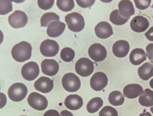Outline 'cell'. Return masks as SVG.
I'll return each instance as SVG.
<instances>
[{
    "instance_id": "obj_40",
    "label": "cell",
    "mask_w": 153,
    "mask_h": 116,
    "mask_svg": "<svg viewBox=\"0 0 153 116\" xmlns=\"http://www.w3.org/2000/svg\"><path fill=\"white\" fill-rule=\"evenodd\" d=\"M149 84L150 86L153 89V78L150 81Z\"/></svg>"
},
{
    "instance_id": "obj_4",
    "label": "cell",
    "mask_w": 153,
    "mask_h": 116,
    "mask_svg": "<svg viewBox=\"0 0 153 116\" xmlns=\"http://www.w3.org/2000/svg\"><path fill=\"white\" fill-rule=\"evenodd\" d=\"M62 84L65 89L69 92H75L78 91L81 86V81L78 76L74 73L65 74L63 77Z\"/></svg>"
},
{
    "instance_id": "obj_39",
    "label": "cell",
    "mask_w": 153,
    "mask_h": 116,
    "mask_svg": "<svg viewBox=\"0 0 153 116\" xmlns=\"http://www.w3.org/2000/svg\"><path fill=\"white\" fill-rule=\"evenodd\" d=\"M139 116H153L152 115L151 113L149 112H144L143 113H142V114H140V115Z\"/></svg>"
},
{
    "instance_id": "obj_27",
    "label": "cell",
    "mask_w": 153,
    "mask_h": 116,
    "mask_svg": "<svg viewBox=\"0 0 153 116\" xmlns=\"http://www.w3.org/2000/svg\"><path fill=\"white\" fill-rule=\"evenodd\" d=\"M60 17L58 15L53 12H48L45 13L41 18L40 20L41 26L47 27L50 23L53 20L59 21Z\"/></svg>"
},
{
    "instance_id": "obj_15",
    "label": "cell",
    "mask_w": 153,
    "mask_h": 116,
    "mask_svg": "<svg viewBox=\"0 0 153 116\" xmlns=\"http://www.w3.org/2000/svg\"><path fill=\"white\" fill-rule=\"evenodd\" d=\"M34 87L35 89L43 93L51 92L54 87L53 81L49 78L42 76L35 82Z\"/></svg>"
},
{
    "instance_id": "obj_17",
    "label": "cell",
    "mask_w": 153,
    "mask_h": 116,
    "mask_svg": "<svg viewBox=\"0 0 153 116\" xmlns=\"http://www.w3.org/2000/svg\"><path fill=\"white\" fill-rule=\"evenodd\" d=\"M66 24L59 21L51 22L48 26L47 34L49 37L57 38L61 36L65 30Z\"/></svg>"
},
{
    "instance_id": "obj_42",
    "label": "cell",
    "mask_w": 153,
    "mask_h": 116,
    "mask_svg": "<svg viewBox=\"0 0 153 116\" xmlns=\"http://www.w3.org/2000/svg\"><path fill=\"white\" fill-rule=\"evenodd\" d=\"M24 116V115H23V116Z\"/></svg>"
},
{
    "instance_id": "obj_5",
    "label": "cell",
    "mask_w": 153,
    "mask_h": 116,
    "mask_svg": "<svg viewBox=\"0 0 153 116\" xmlns=\"http://www.w3.org/2000/svg\"><path fill=\"white\" fill-rule=\"evenodd\" d=\"M94 66L92 61L87 58H82L76 63L75 70L82 77H87L94 72Z\"/></svg>"
},
{
    "instance_id": "obj_10",
    "label": "cell",
    "mask_w": 153,
    "mask_h": 116,
    "mask_svg": "<svg viewBox=\"0 0 153 116\" xmlns=\"http://www.w3.org/2000/svg\"><path fill=\"white\" fill-rule=\"evenodd\" d=\"M89 56L94 61L102 62L107 56V50L104 46L100 44L95 43L91 45L88 50Z\"/></svg>"
},
{
    "instance_id": "obj_11",
    "label": "cell",
    "mask_w": 153,
    "mask_h": 116,
    "mask_svg": "<svg viewBox=\"0 0 153 116\" xmlns=\"http://www.w3.org/2000/svg\"><path fill=\"white\" fill-rule=\"evenodd\" d=\"M108 78L107 75L103 72H97L91 77L90 84L94 91H102L107 86Z\"/></svg>"
},
{
    "instance_id": "obj_36",
    "label": "cell",
    "mask_w": 153,
    "mask_h": 116,
    "mask_svg": "<svg viewBox=\"0 0 153 116\" xmlns=\"http://www.w3.org/2000/svg\"><path fill=\"white\" fill-rule=\"evenodd\" d=\"M43 116H61L58 111L55 110H50L46 111Z\"/></svg>"
},
{
    "instance_id": "obj_1",
    "label": "cell",
    "mask_w": 153,
    "mask_h": 116,
    "mask_svg": "<svg viewBox=\"0 0 153 116\" xmlns=\"http://www.w3.org/2000/svg\"><path fill=\"white\" fill-rule=\"evenodd\" d=\"M32 48L28 42L22 41L15 45L12 48L11 54L15 61L24 62L31 58Z\"/></svg>"
},
{
    "instance_id": "obj_29",
    "label": "cell",
    "mask_w": 153,
    "mask_h": 116,
    "mask_svg": "<svg viewBox=\"0 0 153 116\" xmlns=\"http://www.w3.org/2000/svg\"><path fill=\"white\" fill-rule=\"evenodd\" d=\"M75 52L74 50L69 47H65L61 50L60 57L61 59L65 62H71L74 59Z\"/></svg>"
},
{
    "instance_id": "obj_32",
    "label": "cell",
    "mask_w": 153,
    "mask_h": 116,
    "mask_svg": "<svg viewBox=\"0 0 153 116\" xmlns=\"http://www.w3.org/2000/svg\"><path fill=\"white\" fill-rule=\"evenodd\" d=\"M54 0H45L41 1L38 0V4L39 7L43 10H48L51 9L54 5Z\"/></svg>"
},
{
    "instance_id": "obj_7",
    "label": "cell",
    "mask_w": 153,
    "mask_h": 116,
    "mask_svg": "<svg viewBox=\"0 0 153 116\" xmlns=\"http://www.w3.org/2000/svg\"><path fill=\"white\" fill-rule=\"evenodd\" d=\"M8 21L12 28L16 29L25 27L28 21L26 13L20 10H16L8 17Z\"/></svg>"
},
{
    "instance_id": "obj_19",
    "label": "cell",
    "mask_w": 153,
    "mask_h": 116,
    "mask_svg": "<svg viewBox=\"0 0 153 116\" xmlns=\"http://www.w3.org/2000/svg\"><path fill=\"white\" fill-rule=\"evenodd\" d=\"M65 107L70 110H78L83 106V99L77 95H70L65 98Z\"/></svg>"
},
{
    "instance_id": "obj_38",
    "label": "cell",
    "mask_w": 153,
    "mask_h": 116,
    "mask_svg": "<svg viewBox=\"0 0 153 116\" xmlns=\"http://www.w3.org/2000/svg\"><path fill=\"white\" fill-rule=\"evenodd\" d=\"M61 116H74L71 112L66 110H63L61 112Z\"/></svg>"
},
{
    "instance_id": "obj_3",
    "label": "cell",
    "mask_w": 153,
    "mask_h": 116,
    "mask_svg": "<svg viewBox=\"0 0 153 116\" xmlns=\"http://www.w3.org/2000/svg\"><path fill=\"white\" fill-rule=\"evenodd\" d=\"M28 93L27 87L23 83H15L10 87L8 91L9 97L14 102H20L26 97Z\"/></svg>"
},
{
    "instance_id": "obj_24",
    "label": "cell",
    "mask_w": 153,
    "mask_h": 116,
    "mask_svg": "<svg viewBox=\"0 0 153 116\" xmlns=\"http://www.w3.org/2000/svg\"><path fill=\"white\" fill-rule=\"evenodd\" d=\"M125 100L123 95L119 91H114L110 93L108 100L111 104L113 106H120L123 104Z\"/></svg>"
},
{
    "instance_id": "obj_26",
    "label": "cell",
    "mask_w": 153,
    "mask_h": 116,
    "mask_svg": "<svg viewBox=\"0 0 153 116\" xmlns=\"http://www.w3.org/2000/svg\"><path fill=\"white\" fill-rule=\"evenodd\" d=\"M129 18H124L120 14L118 10L116 9L111 12L110 20L113 24L116 25H123L129 20Z\"/></svg>"
},
{
    "instance_id": "obj_16",
    "label": "cell",
    "mask_w": 153,
    "mask_h": 116,
    "mask_svg": "<svg viewBox=\"0 0 153 116\" xmlns=\"http://www.w3.org/2000/svg\"><path fill=\"white\" fill-rule=\"evenodd\" d=\"M112 49L113 54L116 57L123 58L126 56L129 52V44L126 41L119 40L113 44Z\"/></svg>"
},
{
    "instance_id": "obj_9",
    "label": "cell",
    "mask_w": 153,
    "mask_h": 116,
    "mask_svg": "<svg viewBox=\"0 0 153 116\" xmlns=\"http://www.w3.org/2000/svg\"><path fill=\"white\" fill-rule=\"evenodd\" d=\"M21 73L22 76L25 80L32 81L36 79L39 75V66L35 62L27 63L22 67Z\"/></svg>"
},
{
    "instance_id": "obj_43",
    "label": "cell",
    "mask_w": 153,
    "mask_h": 116,
    "mask_svg": "<svg viewBox=\"0 0 153 116\" xmlns=\"http://www.w3.org/2000/svg\"></svg>"
},
{
    "instance_id": "obj_34",
    "label": "cell",
    "mask_w": 153,
    "mask_h": 116,
    "mask_svg": "<svg viewBox=\"0 0 153 116\" xmlns=\"http://www.w3.org/2000/svg\"><path fill=\"white\" fill-rule=\"evenodd\" d=\"M77 4L80 7L87 8L91 7L94 4L95 1H76Z\"/></svg>"
},
{
    "instance_id": "obj_12",
    "label": "cell",
    "mask_w": 153,
    "mask_h": 116,
    "mask_svg": "<svg viewBox=\"0 0 153 116\" xmlns=\"http://www.w3.org/2000/svg\"><path fill=\"white\" fill-rule=\"evenodd\" d=\"M95 31L96 36L101 39H107L113 34L112 27L106 21L98 23L95 27Z\"/></svg>"
},
{
    "instance_id": "obj_18",
    "label": "cell",
    "mask_w": 153,
    "mask_h": 116,
    "mask_svg": "<svg viewBox=\"0 0 153 116\" xmlns=\"http://www.w3.org/2000/svg\"><path fill=\"white\" fill-rule=\"evenodd\" d=\"M123 95L128 99H133L143 95L144 92L143 87L137 84H128L124 87Z\"/></svg>"
},
{
    "instance_id": "obj_14",
    "label": "cell",
    "mask_w": 153,
    "mask_h": 116,
    "mask_svg": "<svg viewBox=\"0 0 153 116\" xmlns=\"http://www.w3.org/2000/svg\"><path fill=\"white\" fill-rule=\"evenodd\" d=\"M149 26V23L146 18L142 16H137L132 19L130 27L132 31L136 33H143Z\"/></svg>"
},
{
    "instance_id": "obj_30",
    "label": "cell",
    "mask_w": 153,
    "mask_h": 116,
    "mask_svg": "<svg viewBox=\"0 0 153 116\" xmlns=\"http://www.w3.org/2000/svg\"><path fill=\"white\" fill-rule=\"evenodd\" d=\"M12 10L13 6L11 1L7 0H0V14H7Z\"/></svg>"
},
{
    "instance_id": "obj_21",
    "label": "cell",
    "mask_w": 153,
    "mask_h": 116,
    "mask_svg": "<svg viewBox=\"0 0 153 116\" xmlns=\"http://www.w3.org/2000/svg\"><path fill=\"white\" fill-rule=\"evenodd\" d=\"M147 55L143 49H134L129 55V60L131 63L134 65H139L147 59Z\"/></svg>"
},
{
    "instance_id": "obj_33",
    "label": "cell",
    "mask_w": 153,
    "mask_h": 116,
    "mask_svg": "<svg viewBox=\"0 0 153 116\" xmlns=\"http://www.w3.org/2000/svg\"><path fill=\"white\" fill-rule=\"evenodd\" d=\"M136 7L138 9L140 10H144L148 8L151 4V0H134Z\"/></svg>"
},
{
    "instance_id": "obj_6",
    "label": "cell",
    "mask_w": 153,
    "mask_h": 116,
    "mask_svg": "<svg viewBox=\"0 0 153 116\" xmlns=\"http://www.w3.org/2000/svg\"><path fill=\"white\" fill-rule=\"evenodd\" d=\"M27 100L31 107L39 111H43L46 109L48 103L45 97L36 92L30 94Z\"/></svg>"
},
{
    "instance_id": "obj_35",
    "label": "cell",
    "mask_w": 153,
    "mask_h": 116,
    "mask_svg": "<svg viewBox=\"0 0 153 116\" xmlns=\"http://www.w3.org/2000/svg\"><path fill=\"white\" fill-rule=\"evenodd\" d=\"M148 58L153 63V43L149 44L146 48Z\"/></svg>"
},
{
    "instance_id": "obj_28",
    "label": "cell",
    "mask_w": 153,
    "mask_h": 116,
    "mask_svg": "<svg viewBox=\"0 0 153 116\" xmlns=\"http://www.w3.org/2000/svg\"><path fill=\"white\" fill-rule=\"evenodd\" d=\"M57 5L59 9L65 12L70 11L74 7V1L72 0H57Z\"/></svg>"
},
{
    "instance_id": "obj_13",
    "label": "cell",
    "mask_w": 153,
    "mask_h": 116,
    "mask_svg": "<svg viewBox=\"0 0 153 116\" xmlns=\"http://www.w3.org/2000/svg\"><path fill=\"white\" fill-rule=\"evenodd\" d=\"M41 68L43 73L46 75L54 76L59 70V65L54 59H46L41 63Z\"/></svg>"
},
{
    "instance_id": "obj_41",
    "label": "cell",
    "mask_w": 153,
    "mask_h": 116,
    "mask_svg": "<svg viewBox=\"0 0 153 116\" xmlns=\"http://www.w3.org/2000/svg\"><path fill=\"white\" fill-rule=\"evenodd\" d=\"M150 110H151V112L153 114V106L150 108Z\"/></svg>"
},
{
    "instance_id": "obj_20",
    "label": "cell",
    "mask_w": 153,
    "mask_h": 116,
    "mask_svg": "<svg viewBox=\"0 0 153 116\" xmlns=\"http://www.w3.org/2000/svg\"><path fill=\"white\" fill-rule=\"evenodd\" d=\"M119 12L124 18H129L134 14L135 9L131 1L125 0L121 1L118 4Z\"/></svg>"
},
{
    "instance_id": "obj_23",
    "label": "cell",
    "mask_w": 153,
    "mask_h": 116,
    "mask_svg": "<svg viewBox=\"0 0 153 116\" xmlns=\"http://www.w3.org/2000/svg\"><path fill=\"white\" fill-rule=\"evenodd\" d=\"M139 103L142 106L151 107L153 106V91L150 89H146L143 95L139 98Z\"/></svg>"
},
{
    "instance_id": "obj_25",
    "label": "cell",
    "mask_w": 153,
    "mask_h": 116,
    "mask_svg": "<svg viewBox=\"0 0 153 116\" xmlns=\"http://www.w3.org/2000/svg\"><path fill=\"white\" fill-rule=\"evenodd\" d=\"M103 101L100 98H93L89 101L87 106V109L89 113L94 114L97 112L103 106Z\"/></svg>"
},
{
    "instance_id": "obj_2",
    "label": "cell",
    "mask_w": 153,
    "mask_h": 116,
    "mask_svg": "<svg viewBox=\"0 0 153 116\" xmlns=\"http://www.w3.org/2000/svg\"><path fill=\"white\" fill-rule=\"evenodd\" d=\"M65 21L69 29L74 32L82 31L85 25L84 17L77 12L67 15L65 17Z\"/></svg>"
},
{
    "instance_id": "obj_37",
    "label": "cell",
    "mask_w": 153,
    "mask_h": 116,
    "mask_svg": "<svg viewBox=\"0 0 153 116\" xmlns=\"http://www.w3.org/2000/svg\"><path fill=\"white\" fill-rule=\"evenodd\" d=\"M145 35L149 41H153V27L150 28L149 30L145 33Z\"/></svg>"
},
{
    "instance_id": "obj_31",
    "label": "cell",
    "mask_w": 153,
    "mask_h": 116,
    "mask_svg": "<svg viewBox=\"0 0 153 116\" xmlns=\"http://www.w3.org/2000/svg\"><path fill=\"white\" fill-rule=\"evenodd\" d=\"M99 116H118V112L114 108L106 106L100 112Z\"/></svg>"
},
{
    "instance_id": "obj_8",
    "label": "cell",
    "mask_w": 153,
    "mask_h": 116,
    "mask_svg": "<svg viewBox=\"0 0 153 116\" xmlns=\"http://www.w3.org/2000/svg\"><path fill=\"white\" fill-rule=\"evenodd\" d=\"M59 45L56 41L46 39L41 44L40 50L41 54L45 57L55 56L59 51Z\"/></svg>"
},
{
    "instance_id": "obj_22",
    "label": "cell",
    "mask_w": 153,
    "mask_h": 116,
    "mask_svg": "<svg viewBox=\"0 0 153 116\" xmlns=\"http://www.w3.org/2000/svg\"><path fill=\"white\" fill-rule=\"evenodd\" d=\"M138 74L140 78L144 81L148 80L153 76V63L146 62L139 67Z\"/></svg>"
}]
</instances>
